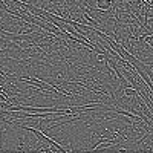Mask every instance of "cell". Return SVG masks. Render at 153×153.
<instances>
[{
    "instance_id": "6da1fadb",
    "label": "cell",
    "mask_w": 153,
    "mask_h": 153,
    "mask_svg": "<svg viewBox=\"0 0 153 153\" xmlns=\"http://www.w3.org/2000/svg\"><path fill=\"white\" fill-rule=\"evenodd\" d=\"M95 9L110 11L112 9V0H95Z\"/></svg>"
}]
</instances>
